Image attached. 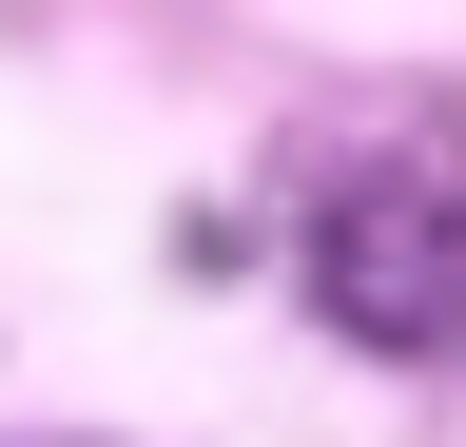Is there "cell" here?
Segmentation results:
<instances>
[{"mask_svg":"<svg viewBox=\"0 0 466 447\" xmlns=\"http://www.w3.org/2000/svg\"><path fill=\"white\" fill-rule=\"evenodd\" d=\"M311 311L389 370H447L466 350V117H389L330 156L311 195Z\"/></svg>","mask_w":466,"mask_h":447,"instance_id":"obj_1","label":"cell"}]
</instances>
